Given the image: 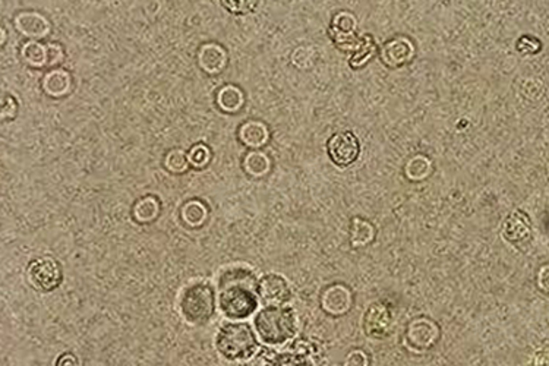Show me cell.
<instances>
[{"label":"cell","instance_id":"6da1fadb","mask_svg":"<svg viewBox=\"0 0 549 366\" xmlns=\"http://www.w3.org/2000/svg\"><path fill=\"white\" fill-rule=\"evenodd\" d=\"M258 283L255 273L243 265H231L219 274V308L226 318L251 317L258 308Z\"/></svg>","mask_w":549,"mask_h":366},{"label":"cell","instance_id":"7a4b0ae2","mask_svg":"<svg viewBox=\"0 0 549 366\" xmlns=\"http://www.w3.org/2000/svg\"><path fill=\"white\" fill-rule=\"evenodd\" d=\"M259 340L269 346L285 344L296 332V315L289 306H267L254 320Z\"/></svg>","mask_w":549,"mask_h":366},{"label":"cell","instance_id":"3957f363","mask_svg":"<svg viewBox=\"0 0 549 366\" xmlns=\"http://www.w3.org/2000/svg\"><path fill=\"white\" fill-rule=\"evenodd\" d=\"M215 347L223 358L238 362L257 352V337L248 324L231 321L219 328Z\"/></svg>","mask_w":549,"mask_h":366},{"label":"cell","instance_id":"277c9868","mask_svg":"<svg viewBox=\"0 0 549 366\" xmlns=\"http://www.w3.org/2000/svg\"><path fill=\"white\" fill-rule=\"evenodd\" d=\"M214 308V292L207 283H192L182 290L177 301L180 317L194 325L207 323L212 317Z\"/></svg>","mask_w":549,"mask_h":366},{"label":"cell","instance_id":"5b68a950","mask_svg":"<svg viewBox=\"0 0 549 366\" xmlns=\"http://www.w3.org/2000/svg\"><path fill=\"white\" fill-rule=\"evenodd\" d=\"M28 281L41 292L55 290L62 281V269L57 261L48 257L37 258L28 265Z\"/></svg>","mask_w":549,"mask_h":366},{"label":"cell","instance_id":"8992f818","mask_svg":"<svg viewBox=\"0 0 549 366\" xmlns=\"http://www.w3.org/2000/svg\"><path fill=\"white\" fill-rule=\"evenodd\" d=\"M327 151L331 161L336 165L347 168V165H351L358 160L360 153V142L351 130L337 132L328 140Z\"/></svg>","mask_w":549,"mask_h":366},{"label":"cell","instance_id":"52a82bcc","mask_svg":"<svg viewBox=\"0 0 549 366\" xmlns=\"http://www.w3.org/2000/svg\"><path fill=\"white\" fill-rule=\"evenodd\" d=\"M258 294L269 306H283L292 299V289L285 277L271 273L259 280Z\"/></svg>","mask_w":549,"mask_h":366},{"label":"cell","instance_id":"ba28073f","mask_svg":"<svg viewBox=\"0 0 549 366\" xmlns=\"http://www.w3.org/2000/svg\"><path fill=\"white\" fill-rule=\"evenodd\" d=\"M438 334L440 330L435 323H432L428 318H418L409 324L406 340L414 351L422 352L428 351L429 347L435 344V341L438 340Z\"/></svg>","mask_w":549,"mask_h":366},{"label":"cell","instance_id":"9c48e42d","mask_svg":"<svg viewBox=\"0 0 549 366\" xmlns=\"http://www.w3.org/2000/svg\"><path fill=\"white\" fill-rule=\"evenodd\" d=\"M393 324V315L387 305L372 304L363 315V330L372 339L386 337Z\"/></svg>","mask_w":549,"mask_h":366},{"label":"cell","instance_id":"30bf717a","mask_svg":"<svg viewBox=\"0 0 549 366\" xmlns=\"http://www.w3.org/2000/svg\"><path fill=\"white\" fill-rule=\"evenodd\" d=\"M503 236L514 246H524L531 239V226L527 215L522 211H514L503 224Z\"/></svg>","mask_w":549,"mask_h":366},{"label":"cell","instance_id":"8fae6325","mask_svg":"<svg viewBox=\"0 0 549 366\" xmlns=\"http://www.w3.org/2000/svg\"><path fill=\"white\" fill-rule=\"evenodd\" d=\"M414 56V46L406 37H397L387 41L381 48V59L387 66L398 68L407 65Z\"/></svg>","mask_w":549,"mask_h":366},{"label":"cell","instance_id":"7c38bea8","mask_svg":"<svg viewBox=\"0 0 549 366\" xmlns=\"http://www.w3.org/2000/svg\"><path fill=\"white\" fill-rule=\"evenodd\" d=\"M15 27L22 36L29 40L37 41L39 39H44L50 32V22L46 16L39 12H21L16 15Z\"/></svg>","mask_w":549,"mask_h":366},{"label":"cell","instance_id":"4fadbf2b","mask_svg":"<svg viewBox=\"0 0 549 366\" xmlns=\"http://www.w3.org/2000/svg\"><path fill=\"white\" fill-rule=\"evenodd\" d=\"M321 304L325 312L331 315H341L351 309L353 297L351 290L343 285H332L325 289L321 297Z\"/></svg>","mask_w":549,"mask_h":366},{"label":"cell","instance_id":"5bb4252c","mask_svg":"<svg viewBox=\"0 0 549 366\" xmlns=\"http://www.w3.org/2000/svg\"><path fill=\"white\" fill-rule=\"evenodd\" d=\"M198 63L204 72L210 75H217L227 65L226 50L215 43L204 44L198 52Z\"/></svg>","mask_w":549,"mask_h":366},{"label":"cell","instance_id":"9a60e30c","mask_svg":"<svg viewBox=\"0 0 549 366\" xmlns=\"http://www.w3.org/2000/svg\"><path fill=\"white\" fill-rule=\"evenodd\" d=\"M239 140L249 148H261L270 140V130L259 121H248L239 128Z\"/></svg>","mask_w":549,"mask_h":366},{"label":"cell","instance_id":"2e32d148","mask_svg":"<svg viewBox=\"0 0 549 366\" xmlns=\"http://www.w3.org/2000/svg\"><path fill=\"white\" fill-rule=\"evenodd\" d=\"M43 88L50 97H65L72 88V78L63 69H53L43 78Z\"/></svg>","mask_w":549,"mask_h":366},{"label":"cell","instance_id":"e0dca14e","mask_svg":"<svg viewBox=\"0 0 549 366\" xmlns=\"http://www.w3.org/2000/svg\"><path fill=\"white\" fill-rule=\"evenodd\" d=\"M21 57L27 65L34 66V68L48 66V47L47 44L28 40L21 48Z\"/></svg>","mask_w":549,"mask_h":366},{"label":"cell","instance_id":"ac0fdd59","mask_svg":"<svg viewBox=\"0 0 549 366\" xmlns=\"http://www.w3.org/2000/svg\"><path fill=\"white\" fill-rule=\"evenodd\" d=\"M217 104L226 113H238L245 104V95L240 88L226 86L217 94Z\"/></svg>","mask_w":549,"mask_h":366},{"label":"cell","instance_id":"d6986e66","mask_svg":"<svg viewBox=\"0 0 549 366\" xmlns=\"http://www.w3.org/2000/svg\"><path fill=\"white\" fill-rule=\"evenodd\" d=\"M243 168L246 173H249L254 177H262L267 175L271 169V161L267 154H264L261 151H254L248 153L243 158Z\"/></svg>","mask_w":549,"mask_h":366},{"label":"cell","instance_id":"ffe728a7","mask_svg":"<svg viewBox=\"0 0 549 366\" xmlns=\"http://www.w3.org/2000/svg\"><path fill=\"white\" fill-rule=\"evenodd\" d=\"M158 212H160V203L154 196H144L135 204L134 208V215L137 222L140 223L153 222L154 219H157Z\"/></svg>","mask_w":549,"mask_h":366},{"label":"cell","instance_id":"44dd1931","mask_svg":"<svg viewBox=\"0 0 549 366\" xmlns=\"http://www.w3.org/2000/svg\"><path fill=\"white\" fill-rule=\"evenodd\" d=\"M207 207L201 201H189L182 208V219L188 226L198 227L207 220Z\"/></svg>","mask_w":549,"mask_h":366},{"label":"cell","instance_id":"7402d4cb","mask_svg":"<svg viewBox=\"0 0 549 366\" xmlns=\"http://www.w3.org/2000/svg\"><path fill=\"white\" fill-rule=\"evenodd\" d=\"M374 239V227L370 222L355 219L352 222V246H363Z\"/></svg>","mask_w":549,"mask_h":366},{"label":"cell","instance_id":"603a6c76","mask_svg":"<svg viewBox=\"0 0 549 366\" xmlns=\"http://www.w3.org/2000/svg\"><path fill=\"white\" fill-rule=\"evenodd\" d=\"M432 170L431 160L423 156H416L406 164V175L412 180H422L429 176Z\"/></svg>","mask_w":549,"mask_h":366},{"label":"cell","instance_id":"cb8c5ba5","mask_svg":"<svg viewBox=\"0 0 549 366\" xmlns=\"http://www.w3.org/2000/svg\"><path fill=\"white\" fill-rule=\"evenodd\" d=\"M164 165L172 173H183L189 165V157L182 148H175L165 156Z\"/></svg>","mask_w":549,"mask_h":366},{"label":"cell","instance_id":"d4e9b609","mask_svg":"<svg viewBox=\"0 0 549 366\" xmlns=\"http://www.w3.org/2000/svg\"><path fill=\"white\" fill-rule=\"evenodd\" d=\"M278 358L274 352L258 351L246 359L238 360L233 366H276Z\"/></svg>","mask_w":549,"mask_h":366},{"label":"cell","instance_id":"484cf974","mask_svg":"<svg viewBox=\"0 0 549 366\" xmlns=\"http://www.w3.org/2000/svg\"><path fill=\"white\" fill-rule=\"evenodd\" d=\"M356 20L352 13L340 12L334 16L331 25V32H339V34H355Z\"/></svg>","mask_w":549,"mask_h":366},{"label":"cell","instance_id":"4316f807","mask_svg":"<svg viewBox=\"0 0 549 366\" xmlns=\"http://www.w3.org/2000/svg\"><path fill=\"white\" fill-rule=\"evenodd\" d=\"M188 157H189V164H192L194 168L204 169L211 161V151L204 144H198L192 147V149L188 153Z\"/></svg>","mask_w":549,"mask_h":366},{"label":"cell","instance_id":"83f0119b","mask_svg":"<svg viewBox=\"0 0 549 366\" xmlns=\"http://www.w3.org/2000/svg\"><path fill=\"white\" fill-rule=\"evenodd\" d=\"M276 366H312L308 356L297 355V353H287L285 356L278 358Z\"/></svg>","mask_w":549,"mask_h":366},{"label":"cell","instance_id":"f1b7e54d","mask_svg":"<svg viewBox=\"0 0 549 366\" xmlns=\"http://www.w3.org/2000/svg\"><path fill=\"white\" fill-rule=\"evenodd\" d=\"M223 5L233 13H240L245 15L248 12H252L258 2H223Z\"/></svg>","mask_w":549,"mask_h":366},{"label":"cell","instance_id":"f546056e","mask_svg":"<svg viewBox=\"0 0 549 366\" xmlns=\"http://www.w3.org/2000/svg\"><path fill=\"white\" fill-rule=\"evenodd\" d=\"M47 47H48V66L62 63V60L65 57L62 46L57 43H48Z\"/></svg>","mask_w":549,"mask_h":366},{"label":"cell","instance_id":"4dcf8cb0","mask_svg":"<svg viewBox=\"0 0 549 366\" xmlns=\"http://www.w3.org/2000/svg\"><path fill=\"white\" fill-rule=\"evenodd\" d=\"M343 366H368V358L360 351H353L347 355Z\"/></svg>","mask_w":549,"mask_h":366},{"label":"cell","instance_id":"1f68e13d","mask_svg":"<svg viewBox=\"0 0 549 366\" xmlns=\"http://www.w3.org/2000/svg\"><path fill=\"white\" fill-rule=\"evenodd\" d=\"M16 109H18V104H16L13 97L5 95L4 100H2V119L4 121L8 119V111H12V114L15 116L16 114Z\"/></svg>","mask_w":549,"mask_h":366},{"label":"cell","instance_id":"d6a6232c","mask_svg":"<svg viewBox=\"0 0 549 366\" xmlns=\"http://www.w3.org/2000/svg\"><path fill=\"white\" fill-rule=\"evenodd\" d=\"M538 283L541 290L549 294V265H545V267L541 269L538 276Z\"/></svg>","mask_w":549,"mask_h":366},{"label":"cell","instance_id":"836d02e7","mask_svg":"<svg viewBox=\"0 0 549 366\" xmlns=\"http://www.w3.org/2000/svg\"><path fill=\"white\" fill-rule=\"evenodd\" d=\"M56 366H78V360L74 355H63L59 360H57V365Z\"/></svg>","mask_w":549,"mask_h":366}]
</instances>
